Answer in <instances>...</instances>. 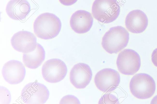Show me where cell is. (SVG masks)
<instances>
[{
  "mask_svg": "<svg viewBox=\"0 0 157 104\" xmlns=\"http://www.w3.org/2000/svg\"><path fill=\"white\" fill-rule=\"evenodd\" d=\"M64 62L58 59H52L46 61L42 68V74L45 81L50 83H56L62 80L67 73Z\"/></svg>",
  "mask_w": 157,
  "mask_h": 104,
  "instance_id": "cell-7",
  "label": "cell"
},
{
  "mask_svg": "<svg viewBox=\"0 0 157 104\" xmlns=\"http://www.w3.org/2000/svg\"><path fill=\"white\" fill-rule=\"evenodd\" d=\"M127 29L133 33L139 34L144 32L148 24L147 17L145 13L139 9L130 12L125 19Z\"/></svg>",
  "mask_w": 157,
  "mask_h": 104,
  "instance_id": "cell-13",
  "label": "cell"
},
{
  "mask_svg": "<svg viewBox=\"0 0 157 104\" xmlns=\"http://www.w3.org/2000/svg\"><path fill=\"white\" fill-rule=\"evenodd\" d=\"M120 81L119 73L114 69L105 68L99 71L95 75L94 82L97 88L104 92L114 91Z\"/></svg>",
  "mask_w": 157,
  "mask_h": 104,
  "instance_id": "cell-8",
  "label": "cell"
},
{
  "mask_svg": "<svg viewBox=\"0 0 157 104\" xmlns=\"http://www.w3.org/2000/svg\"><path fill=\"white\" fill-rule=\"evenodd\" d=\"M61 21L54 14L45 13L39 15L33 23L34 31L37 36L44 40L52 39L59 34Z\"/></svg>",
  "mask_w": 157,
  "mask_h": 104,
  "instance_id": "cell-1",
  "label": "cell"
},
{
  "mask_svg": "<svg viewBox=\"0 0 157 104\" xmlns=\"http://www.w3.org/2000/svg\"><path fill=\"white\" fill-rule=\"evenodd\" d=\"M11 99L9 91L6 88L0 86V103L9 104Z\"/></svg>",
  "mask_w": 157,
  "mask_h": 104,
  "instance_id": "cell-17",
  "label": "cell"
},
{
  "mask_svg": "<svg viewBox=\"0 0 157 104\" xmlns=\"http://www.w3.org/2000/svg\"><path fill=\"white\" fill-rule=\"evenodd\" d=\"M93 23L91 14L84 10H78L72 15L70 25L72 30L79 34L88 32L90 29Z\"/></svg>",
  "mask_w": 157,
  "mask_h": 104,
  "instance_id": "cell-12",
  "label": "cell"
},
{
  "mask_svg": "<svg viewBox=\"0 0 157 104\" xmlns=\"http://www.w3.org/2000/svg\"><path fill=\"white\" fill-rule=\"evenodd\" d=\"M45 57V52L44 48L41 45L37 43L34 50L30 53L23 54V61L27 67L35 69L41 65Z\"/></svg>",
  "mask_w": 157,
  "mask_h": 104,
  "instance_id": "cell-15",
  "label": "cell"
},
{
  "mask_svg": "<svg viewBox=\"0 0 157 104\" xmlns=\"http://www.w3.org/2000/svg\"><path fill=\"white\" fill-rule=\"evenodd\" d=\"M129 40V33L123 27H112L102 37L101 45L108 53H117L125 48Z\"/></svg>",
  "mask_w": 157,
  "mask_h": 104,
  "instance_id": "cell-2",
  "label": "cell"
},
{
  "mask_svg": "<svg viewBox=\"0 0 157 104\" xmlns=\"http://www.w3.org/2000/svg\"><path fill=\"white\" fill-rule=\"evenodd\" d=\"M151 104H157V95L155 96L152 99Z\"/></svg>",
  "mask_w": 157,
  "mask_h": 104,
  "instance_id": "cell-21",
  "label": "cell"
},
{
  "mask_svg": "<svg viewBox=\"0 0 157 104\" xmlns=\"http://www.w3.org/2000/svg\"><path fill=\"white\" fill-rule=\"evenodd\" d=\"M4 80L10 84H17L24 79L26 70L23 64L20 61L12 60L7 62L2 69Z\"/></svg>",
  "mask_w": 157,
  "mask_h": 104,
  "instance_id": "cell-11",
  "label": "cell"
},
{
  "mask_svg": "<svg viewBox=\"0 0 157 104\" xmlns=\"http://www.w3.org/2000/svg\"><path fill=\"white\" fill-rule=\"evenodd\" d=\"M11 45L16 50L24 53L31 52L36 47V38L32 33L20 31L15 33L11 39Z\"/></svg>",
  "mask_w": 157,
  "mask_h": 104,
  "instance_id": "cell-9",
  "label": "cell"
},
{
  "mask_svg": "<svg viewBox=\"0 0 157 104\" xmlns=\"http://www.w3.org/2000/svg\"><path fill=\"white\" fill-rule=\"evenodd\" d=\"M98 104H119V102L117 98L114 95L107 93L101 96L99 101Z\"/></svg>",
  "mask_w": 157,
  "mask_h": 104,
  "instance_id": "cell-16",
  "label": "cell"
},
{
  "mask_svg": "<svg viewBox=\"0 0 157 104\" xmlns=\"http://www.w3.org/2000/svg\"><path fill=\"white\" fill-rule=\"evenodd\" d=\"M129 88L132 94L136 98L146 99L151 97L156 88L154 80L150 75L145 73L136 74L131 78Z\"/></svg>",
  "mask_w": 157,
  "mask_h": 104,
  "instance_id": "cell-4",
  "label": "cell"
},
{
  "mask_svg": "<svg viewBox=\"0 0 157 104\" xmlns=\"http://www.w3.org/2000/svg\"><path fill=\"white\" fill-rule=\"evenodd\" d=\"M120 7L117 0H95L92 7V15L98 21L108 23L119 16Z\"/></svg>",
  "mask_w": 157,
  "mask_h": 104,
  "instance_id": "cell-3",
  "label": "cell"
},
{
  "mask_svg": "<svg viewBox=\"0 0 157 104\" xmlns=\"http://www.w3.org/2000/svg\"><path fill=\"white\" fill-rule=\"evenodd\" d=\"M78 0H59L60 3L66 6L72 5L76 2Z\"/></svg>",
  "mask_w": 157,
  "mask_h": 104,
  "instance_id": "cell-20",
  "label": "cell"
},
{
  "mask_svg": "<svg viewBox=\"0 0 157 104\" xmlns=\"http://www.w3.org/2000/svg\"><path fill=\"white\" fill-rule=\"evenodd\" d=\"M6 10L11 19L22 20L29 14L31 7L27 0H10L7 5Z\"/></svg>",
  "mask_w": 157,
  "mask_h": 104,
  "instance_id": "cell-14",
  "label": "cell"
},
{
  "mask_svg": "<svg viewBox=\"0 0 157 104\" xmlns=\"http://www.w3.org/2000/svg\"><path fill=\"white\" fill-rule=\"evenodd\" d=\"M151 59L153 64L157 67V48L153 51L151 54Z\"/></svg>",
  "mask_w": 157,
  "mask_h": 104,
  "instance_id": "cell-19",
  "label": "cell"
},
{
  "mask_svg": "<svg viewBox=\"0 0 157 104\" xmlns=\"http://www.w3.org/2000/svg\"><path fill=\"white\" fill-rule=\"evenodd\" d=\"M92 73L90 66L83 63L75 64L71 69L70 80L71 84L76 88H85L90 83Z\"/></svg>",
  "mask_w": 157,
  "mask_h": 104,
  "instance_id": "cell-10",
  "label": "cell"
},
{
  "mask_svg": "<svg viewBox=\"0 0 157 104\" xmlns=\"http://www.w3.org/2000/svg\"><path fill=\"white\" fill-rule=\"evenodd\" d=\"M80 102L75 96L67 95L63 97L61 99L59 104H80Z\"/></svg>",
  "mask_w": 157,
  "mask_h": 104,
  "instance_id": "cell-18",
  "label": "cell"
},
{
  "mask_svg": "<svg viewBox=\"0 0 157 104\" xmlns=\"http://www.w3.org/2000/svg\"><path fill=\"white\" fill-rule=\"evenodd\" d=\"M116 64L118 70L121 73L125 75H133L140 69V57L135 51L125 49L119 53Z\"/></svg>",
  "mask_w": 157,
  "mask_h": 104,
  "instance_id": "cell-5",
  "label": "cell"
},
{
  "mask_svg": "<svg viewBox=\"0 0 157 104\" xmlns=\"http://www.w3.org/2000/svg\"><path fill=\"white\" fill-rule=\"evenodd\" d=\"M21 95L25 104H44L49 96V92L44 84L37 82H31L23 88Z\"/></svg>",
  "mask_w": 157,
  "mask_h": 104,
  "instance_id": "cell-6",
  "label": "cell"
}]
</instances>
